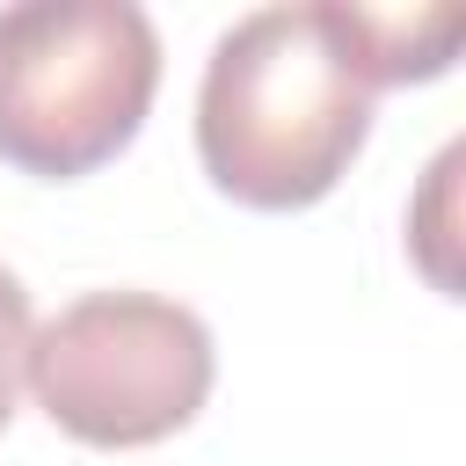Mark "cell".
Listing matches in <instances>:
<instances>
[{
  "instance_id": "cell-5",
  "label": "cell",
  "mask_w": 466,
  "mask_h": 466,
  "mask_svg": "<svg viewBox=\"0 0 466 466\" xmlns=\"http://www.w3.org/2000/svg\"><path fill=\"white\" fill-rule=\"evenodd\" d=\"M451 175H459V146L437 153L430 189H422V211H415V255H422V277H430L444 299H459V269L444 262V240H451Z\"/></svg>"
},
{
  "instance_id": "cell-2",
  "label": "cell",
  "mask_w": 466,
  "mask_h": 466,
  "mask_svg": "<svg viewBox=\"0 0 466 466\" xmlns=\"http://www.w3.org/2000/svg\"><path fill=\"white\" fill-rule=\"evenodd\" d=\"M160 87V36L131 0L0 7V160L73 182L116 160Z\"/></svg>"
},
{
  "instance_id": "cell-6",
  "label": "cell",
  "mask_w": 466,
  "mask_h": 466,
  "mask_svg": "<svg viewBox=\"0 0 466 466\" xmlns=\"http://www.w3.org/2000/svg\"><path fill=\"white\" fill-rule=\"evenodd\" d=\"M29 291L15 269H0V430L15 415V393H22V364H29Z\"/></svg>"
},
{
  "instance_id": "cell-3",
  "label": "cell",
  "mask_w": 466,
  "mask_h": 466,
  "mask_svg": "<svg viewBox=\"0 0 466 466\" xmlns=\"http://www.w3.org/2000/svg\"><path fill=\"white\" fill-rule=\"evenodd\" d=\"M36 408L102 451H138L197 422L218 379L211 328L160 291H87L29 335Z\"/></svg>"
},
{
  "instance_id": "cell-4",
  "label": "cell",
  "mask_w": 466,
  "mask_h": 466,
  "mask_svg": "<svg viewBox=\"0 0 466 466\" xmlns=\"http://www.w3.org/2000/svg\"><path fill=\"white\" fill-rule=\"evenodd\" d=\"M357 29H364L379 87H408V80H437L451 66L466 15L459 7H408V15L400 7H357Z\"/></svg>"
},
{
  "instance_id": "cell-1",
  "label": "cell",
  "mask_w": 466,
  "mask_h": 466,
  "mask_svg": "<svg viewBox=\"0 0 466 466\" xmlns=\"http://www.w3.org/2000/svg\"><path fill=\"white\" fill-rule=\"evenodd\" d=\"M371 95L379 73L357 7L342 0L255 7L204 58L197 87L204 175L248 211H306L350 175L371 131Z\"/></svg>"
}]
</instances>
